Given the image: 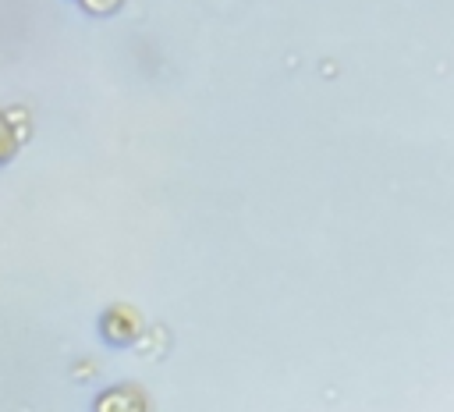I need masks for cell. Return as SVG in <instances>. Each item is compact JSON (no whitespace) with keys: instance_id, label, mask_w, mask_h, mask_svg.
Listing matches in <instances>:
<instances>
[{"instance_id":"6da1fadb","label":"cell","mask_w":454,"mask_h":412,"mask_svg":"<svg viewBox=\"0 0 454 412\" xmlns=\"http://www.w3.org/2000/svg\"><path fill=\"white\" fill-rule=\"evenodd\" d=\"M99 412H142V398L138 391H106Z\"/></svg>"},{"instance_id":"7a4b0ae2","label":"cell","mask_w":454,"mask_h":412,"mask_svg":"<svg viewBox=\"0 0 454 412\" xmlns=\"http://www.w3.org/2000/svg\"><path fill=\"white\" fill-rule=\"evenodd\" d=\"M11 149H14V135L7 128V117H0V160L11 156Z\"/></svg>"}]
</instances>
